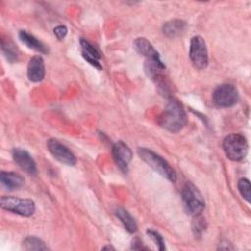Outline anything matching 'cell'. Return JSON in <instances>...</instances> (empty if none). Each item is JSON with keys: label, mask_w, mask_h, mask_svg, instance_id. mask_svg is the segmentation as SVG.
<instances>
[{"label": "cell", "mask_w": 251, "mask_h": 251, "mask_svg": "<svg viewBox=\"0 0 251 251\" xmlns=\"http://www.w3.org/2000/svg\"><path fill=\"white\" fill-rule=\"evenodd\" d=\"M187 123L183 106L176 99H170L158 117V124L171 132H178Z\"/></svg>", "instance_id": "1"}, {"label": "cell", "mask_w": 251, "mask_h": 251, "mask_svg": "<svg viewBox=\"0 0 251 251\" xmlns=\"http://www.w3.org/2000/svg\"><path fill=\"white\" fill-rule=\"evenodd\" d=\"M139 157L156 173L161 175L163 177L167 178L169 181L175 182L176 180V175L175 170L170 166V164L159 154L155 153L151 149L140 147L137 150Z\"/></svg>", "instance_id": "2"}, {"label": "cell", "mask_w": 251, "mask_h": 251, "mask_svg": "<svg viewBox=\"0 0 251 251\" xmlns=\"http://www.w3.org/2000/svg\"><path fill=\"white\" fill-rule=\"evenodd\" d=\"M223 149L229 160L238 162L245 158L248 151V143L242 134L231 133L223 140Z\"/></svg>", "instance_id": "3"}, {"label": "cell", "mask_w": 251, "mask_h": 251, "mask_svg": "<svg viewBox=\"0 0 251 251\" xmlns=\"http://www.w3.org/2000/svg\"><path fill=\"white\" fill-rule=\"evenodd\" d=\"M184 210L191 216L201 214L205 208V201L198 188L191 182H186L181 191Z\"/></svg>", "instance_id": "4"}, {"label": "cell", "mask_w": 251, "mask_h": 251, "mask_svg": "<svg viewBox=\"0 0 251 251\" xmlns=\"http://www.w3.org/2000/svg\"><path fill=\"white\" fill-rule=\"evenodd\" d=\"M0 206L4 210L24 217H30L35 211V204L31 199L18 198L14 196H2L0 199Z\"/></svg>", "instance_id": "5"}, {"label": "cell", "mask_w": 251, "mask_h": 251, "mask_svg": "<svg viewBox=\"0 0 251 251\" xmlns=\"http://www.w3.org/2000/svg\"><path fill=\"white\" fill-rule=\"evenodd\" d=\"M239 94L237 88L230 83H226L218 86L213 93L214 103L221 108H228L236 104Z\"/></svg>", "instance_id": "6"}, {"label": "cell", "mask_w": 251, "mask_h": 251, "mask_svg": "<svg viewBox=\"0 0 251 251\" xmlns=\"http://www.w3.org/2000/svg\"><path fill=\"white\" fill-rule=\"evenodd\" d=\"M189 57L193 66L199 70H203L208 65V51L204 39L199 36H193L190 40Z\"/></svg>", "instance_id": "7"}, {"label": "cell", "mask_w": 251, "mask_h": 251, "mask_svg": "<svg viewBox=\"0 0 251 251\" xmlns=\"http://www.w3.org/2000/svg\"><path fill=\"white\" fill-rule=\"evenodd\" d=\"M47 148L53 157L59 162L68 165L74 166L76 163V158L75 154L63 143L55 138H50L47 140Z\"/></svg>", "instance_id": "8"}, {"label": "cell", "mask_w": 251, "mask_h": 251, "mask_svg": "<svg viewBox=\"0 0 251 251\" xmlns=\"http://www.w3.org/2000/svg\"><path fill=\"white\" fill-rule=\"evenodd\" d=\"M113 158L119 169L125 173L128 170L129 162L132 158V152L130 148L123 141H117L112 148Z\"/></svg>", "instance_id": "9"}, {"label": "cell", "mask_w": 251, "mask_h": 251, "mask_svg": "<svg viewBox=\"0 0 251 251\" xmlns=\"http://www.w3.org/2000/svg\"><path fill=\"white\" fill-rule=\"evenodd\" d=\"M12 157L14 162L26 174L32 176L36 174V164L27 151L21 148H14L12 151Z\"/></svg>", "instance_id": "10"}, {"label": "cell", "mask_w": 251, "mask_h": 251, "mask_svg": "<svg viewBox=\"0 0 251 251\" xmlns=\"http://www.w3.org/2000/svg\"><path fill=\"white\" fill-rule=\"evenodd\" d=\"M45 75L44 61L40 56L32 57L27 65V77L32 82L41 81Z\"/></svg>", "instance_id": "11"}, {"label": "cell", "mask_w": 251, "mask_h": 251, "mask_svg": "<svg viewBox=\"0 0 251 251\" xmlns=\"http://www.w3.org/2000/svg\"><path fill=\"white\" fill-rule=\"evenodd\" d=\"M19 37L24 44H25L28 48H30L36 52L43 53V54L48 52L47 47L38 38H36L34 35L30 34L26 30H21L19 32Z\"/></svg>", "instance_id": "12"}, {"label": "cell", "mask_w": 251, "mask_h": 251, "mask_svg": "<svg viewBox=\"0 0 251 251\" xmlns=\"http://www.w3.org/2000/svg\"><path fill=\"white\" fill-rule=\"evenodd\" d=\"M1 183L9 190L20 188L24 184V177L15 172L2 171L0 175Z\"/></svg>", "instance_id": "13"}, {"label": "cell", "mask_w": 251, "mask_h": 251, "mask_svg": "<svg viewBox=\"0 0 251 251\" xmlns=\"http://www.w3.org/2000/svg\"><path fill=\"white\" fill-rule=\"evenodd\" d=\"M186 28L185 22L181 20H172L164 24L163 32L168 37H176L181 34Z\"/></svg>", "instance_id": "14"}, {"label": "cell", "mask_w": 251, "mask_h": 251, "mask_svg": "<svg viewBox=\"0 0 251 251\" xmlns=\"http://www.w3.org/2000/svg\"><path fill=\"white\" fill-rule=\"evenodd\" d=\"M116 216L121 221V223L124 225L125 228L130 232L134 233L137 230V225L132 216L124 208H118L116 210Z\"/></svg>", "instance_id": "15"}, {"label": "cell", "mask_w": 251, "mask_h": 251, "mask_svg": "<svg viewBox=\"0 0 251 251\" xmlns=\"http://www.w3.org/2000/svg\"><path fill=\"white\" fill-rule=\"evenodd\" d=\"M134 48L135 50L140 54L145 56L146 58L151 57L155 54H157L158 52L154 49V47L152 46V44L144 37H139L136 38L134 41Z\"/></svg>", "instance_id": "16"}, {"label": "cell", "mask_w": 251, "mask_h": 251, "mask_svg": "<svg viewBox=\"0 0 251 251\" xmlns=\"http://www.w3.org/2000/svg\"><path fill=\"white\" fill-rule=\"evenodd\" d=\"M2 51L6 57V59L10 62H15L18 59V50L16 46L9 40L2 39L1 40Z\"/></svg>", "instance_id": "17"}, {"label": "cell", "mask_w": 251, "mask_h": 251, "mask_svg": "<svg viewBox=\"0 0 251 251\" xmlns=\"http://www.w3.org/2000/svg\"><path fill=\"white\" fill-rule=\"evenodd\" d=\"M80 45L82 48V57L83 58H91L94 60H99L100 54L98 50L86 39H80Z\"/></svg>", "instance_id": "18"}, {"label": "cell", "mask_w": 251, "mask_h": 251, "mask_svg": "<svg viewBox=\"0 0 251 251\" xmlns=\"http://www.w3.org/2000/svg\"><path fill=\"white\" fill-rule=\"evenodd\" d=\"M24 247L25 250H47V246L45 243L35 236H27L24 240Z\"/></svg>", "instance_id": "19"}, {"label": "cell", "mask_w": 251, "mask_h": 251, "mask_svg": "<svg viewBox=\"0 0 251 251\" xmlns=\"http://www.w3.org/2000/svg\"><path fill=\"white\" fill-rule=\"evenodd\" d=\"M206 224H205V219L199 215L194 216V220L192 222V230L195 236L199 237L202 235L203 231L205 230Z\"/></svg>", "instance_id": "20"}, {"label": "cell", "mask_w": 251, "mask_h": 251, "mask_svg": "<svg viewBox=\"0 0 251 251\" xmlns=\"http://www.w3.org/2000/svg\"><path fill=\"white\" fill-rule=\"evenodd\" d=\"M238 190L241 194V196L248 202L250 203V200H251V192H250V182L247 178H240L238 180Z\"/></svg>", "instance_id": "21"}, {"label": "cell", "mask_w": 251, "mask_h": 251, "mask_svg": "<svg viewBox=\"0 0 251 251\" xmlns=\"http://www.w3.org/2000/svg\"><path fill=\"white\" fill-rule=\"evenodd\" d=\"M147 234L151 237V239L155 242V244L157 245V247L160 250H165V242H164L162 235L159 232H157L156 230H153V229H148Z\"/></svg>", "instance_id": "22"}, {"label": "cell", "mask_w": 251, "mask_h": 251, "mask_svg": "<svg viewBox=\"0 0 251 251\" xmlns=\"http://www.w3.org/2000/svg\"><path fill=\"white\" fill-rule=\"evenodd\" d=\"M67 32H68V29L65 25H58L54 28V34L56 35V37L59 39V40H62L65 38V36L67 35Z\"/></svg>", "instance_id": "23"}, {"label": "cell", "mask_w": 251, "mask_h": 251, "mask_svg": "<svg viewBox=\"0 0 251 251\" xmlns=\"http://www.w3.org/2000/svg\"><path fill=\"white\" fill-rule=\"evenodd\" d=\"M131 248H132V249H135V250H144V249L146 250V249H148L146 246L143 245L142 241H141L139 238H134V239L132 240Z\"/></svg>", "instance_id": "24"}, {"label": "cell", "mask_w": 251, "mask_h": 251, "mask_svg": "<svg viewBox=\"0 0 251 251\" xmlns=\"http://www.w3.org/2000/svg\"><path fill=\"white\" fill-rule=\"evenodd\" d=\"M103 249H114V247H112V246L108 245V246H105V247H103Z\"/></svg>", "instance_id": "25"}]
</instances>
